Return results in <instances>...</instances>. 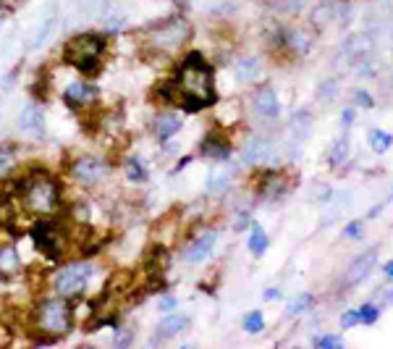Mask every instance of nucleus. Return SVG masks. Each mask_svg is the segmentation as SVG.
<instances>
[{"instance_id": "15", "label": "nucleus", "mask_w": 393, "mask_h": 349, "mask_svg": "<svg viewBox=\"0 0 393 349\" xmlns=\"http://www.w3.org/2000/svg\"><path fill=\"white\" fill-rule=\"evenodd\" d=\"M19 129L29 137H43L45 131V116H43V108L40 105H27L21 113H19Z\"/></svg>"}, {"instance_id": "44", "label": "nucleus", "mask_w": 393, "mask_h": 349, "mask_svg": "<svg viewBox=\"0 0 393 349\" xmlns=\"http://www.w3.org/2000/svg\"><path fill=\"white\" fill-rule=\"evenodd\" d=\"M351 121H354V108H346V111L341 113V124H344V126H349Z\"/></svg>"}, {"instance_id": "45", "label": "nucleus", "mask_w": 393, "mask_h": 349, "mask_svg": "<svg viewBox=\"0 0 393 349\" xmlns=\"http://www.w3.org/2000/svg\"><path fill=\"white\" fill-rule=\"evenodd\" d=\"M278 297H281V291H278V289H267V291H265V300H278Z\"/></svg>"}, {"instance_id": "5", "label": "nucleus", "mask_w": 393, "mask_h": 349, "mask_svg": "<svg viewBox=\"0 0 393 349\" xmlns=\"http://www.w3.org/2000/svg\"><path fill=\"white\" fill-rule=\"evenodd\" d=\"M29 234L34 247L40 249L47 260H60L63 252L69 249V232H66L63 221L45 218L43 216V221H37Z\"/></svg>"}, {"instance_id": "16", "label": "nucleus", "mask_w": 393, "mask_h": 349, "mask_svg": "<svg viewBox=\"0 0 393 349\" xmlns=\"http://www.w3.org/2000/svg\"><path fill=\"white\" fill-rule=\"evenodd\" d=\"M372 50H375V45H372V40H370L367 34H354V37H349V40L344 43V53H346L351 60H357V63L370 58Z\"/></svg>"}, {"instance_id": "36", "label": "nucleus", "mask_w": 393, "mask_h": 349, "mask_svg": "<svg viewBox=\"0 0 393 349\" xmlns=\"http://www.w3.org/2000/svg\"><path fill=\"white\" fill-rule=\"evenodd\" d=\"M312 344L315 347H322V349H338V347H344V339L341 336H315L312 339Z\"/></svg>"}, {"instance_id": "12", "label": "nucleus", "mask_w": 393, "mask_h": 349, "mask_svg": "<svg viewBox=\"0 0 393 349\" xmlns=\"http://www.w3.org/2000/svg\"><path fill=\"white\" fill-rule=\"evenodd\" d=\"M270 158H273V142L267 137H249L241 147V160L249 166H257V163H265Z\"/></svg>"}, {"instance_id": "8", "label": "nucleus", "mask_w": 393, "mask_h": 349, "mask_svg": "<svg viewBox=\"0 0 393 349\" xmlns=\"http://www.w3.org/2000/svg\"><path fill=\"white\" fill-rule=\"evenodd\" d=\"M108 174H110L108 160L95 158V155H84V158H79L71 166V179L76 181V184H84V187H95V184H100Z\"/></svg>"}, {"instance_id": "47", "label": "nucleus", "mask_w": 393, "mask_h": 349, "mask_svg": "<svg viewBox=\"0 0 393 349\" xmlns=\"http://www.w3.org/2000/svg\"><path fill=\"white\" fill-rule=\"evenodd\" d=\"M171 3H176V5H187V0H171Z\"/></svg>"}, {"instance_id": "33", "label": "nucleus", "mask_w": 393, "mask_h": 349, "mask_svg": "<svg viewBox=\"0 0 393 349\" xmlns=\"http://www.w3.org/2000/svg\"><path fill=\"white\" fill-rule=\"evenodd\" d=\"M82 8L87 16H105L108 14V0H82Z\"/></svg>"}, {"instance_id": "43", "label": "nucleus", "mask_w": 393, "mask_h": 349, "mask_svg": "<svg viewBox=\"0 0 393 349\" xmlns=\"http://www.w3.org/2000/svg\"><path fill=\"white\" fill-rule=\"evenodd\" d=\"M158 310H160V313H174V310H176V297H174V294H165V297L160 300V307H158Z\"/></svg>"}, {"instance_id": "38", "label": "nucleus", "mask_w": 393, "mask_h": 349, "mask_svg": "<svg viewBox=\"0 0 393 349\" xmlns=\"http://www.w3.org/2000/svg\"><path fill=\"white\" fill-rule=\"evenodd\" d=\"M249 223H252V216H249L247 210H241V213H236V218H233V229H236V232H244V229H249Z\"/></svg>"}, {"instance_id": "7", "label": "nucleus", "mask_w": 393, "mask_h": 349, "mask_svg": "<svg viewBox=\"0 0 393 349\" xmlns=\"http://www.w3.org/2000/svg\"><path fill=\"white\" fill-rule=\"evenodd\" d=\"M95 276V265L92 262H69V265H63L58 273L53 276V289L58 291L60 297H76V294H82V291L87 289V284L92 281Z\"/></svg>"}, {"instance_id": "34", "label": "nucleus", "mask_w": 393, "mask_h": 349, "mask_svg": "<svg viewBox=\"0 0 393 349\" xmlns=\"http://www.w3.org/2000/svg\"><path fill=\"white\" fill-rule=\"evenodd\" d=\"M380 318V307L378 305H362L359 307V323L364 326H372V323H378Z\"/></svg>"}, {"instance_id": "20", "label": "nucleus", "mask_w": 393, "mask_h": 349, "mask_svg": "<svg viewBox=\"0 0 393 349\" xmlns=\"http://www.w3.org/2000/svg\"><path fill=\"white\" fill-rule=\"evenodd\" d=\"M283 192H286V181H283V176L276 174V171L262 174V181H260L262 197H267V200H278Z\"/></svg>"}, {"instance_id": "1", "label": "nucleus", "mask_w": 393, "mask_h": 349, "mask_svg": "<svg viewBox=\"0 0 393 349\" xmlns=\"http://www.w3.org/2000/svg\"><path fill=\"white\" fill-rule=\"evenodd\" d=\"M171 92H174V100L181 102V108L189 113L215 102V76H213V66L202 58V53H189L178 63L171 82Z\"/></svg>"}, {"instance_id": "46", "label": "nucleus", "mask_w": 393, "mask_h": 349, "mask_svg": "<svg viewBox=\"0 0 393 349\" xmlns=\"http://www.w3.org/2000/svg\"><path fill=\"white\" fill-rule=\"evenodd\" d=\"M383 271H385V276H391V278H393V260H391V262H385V265H383Z\"/></svg>"}, {"instance_id": "41", "label": "nucleus", "mask_w": 393, "mask_h": 349, "mask_svg": "<svg viewBox=\"0 0 393 349\" xmlns=\"http://www.w3.org/2000/svg\"><path fill=\"white\" fill-rule=\"evenodd\" d=\"M364 232V226H362V221H351L349 226L344 229V236H349V239H359Z\"/></svg>"}, {"instance_id": "31", "label": "nucleus", "mask_w": 393, "mask_h": 349, "mask_svg": "<svg viewBox=\"0 0 393 349\" xmlns=\"http://www.w3.org/2000/svg\"><path fill=\"white\" fill-rule=\"evenodd\" d=\"M262 328H265V318H262L260 310H252L247 318H244V331L247 334H260Z\"/></svg>"}, {"instance_id": "3", "label": "nucleus", "mask_w": 393, "mask_h": 349, "mask_svg": "<svg viewBox=\"0 0 393 349\" xmlns=\"http://www.w3.org/2000/svg\"><path fill=\"white\" fill-rule=\"evenodd\" d=\"M102 56H105V37L100 34H76L69 43L63 45V58L71 63L73 69L84 76H92L97 74L102 63Z\"/></svg>"}, {"instance_id": "23", "label": "nucleus", "mask_w": 393, "mask_h": 349, "mask_svg": "<svg viewBox=\"0 0 393 349\" xmlns=\"http://www.w3.org/2000/svg\"><path fill=\"white\" fill-rule=\"evenodd\" d=\"M283 43H286L289 53H294V56H307L309 53V37H307L305 32L299 30L283 32Z\"/></svg>"}, {"instance_id": "21", "label": "nucleus", "mask_w": 393, "mask_h": 349, "mask_svg": "<svg viewBox=\"0 0 393 349\" xmlns=\"http://www.w3.org/2000/svg\"><path fill=\"white\" fill-rule=\"evenodd\" d=\"M262 66H260V58H254V56H241V58H236V76L241 79V82H254L257 76H260Z\"/></svg>"}, {"instance_id": "39", "label": "nucleus", "mask_w": 393, "mask_h": 349, "mask_svg": "<svg viewBox=\"0 0 393 349\" xmlns=\"http://www.w3.org/2000/svg\"><path fill=\"white\" fill-rule=\"evenodd\" d=\"M359 323V310H349L341 315V328H354Z\"/></svg>"}, {"instance_id": "30", "label": "nucleus", "mask_w": 393, "mask_h": 349, "mask_svg": "<svg viewBox=\"0 0 393 349\" xmlns=\"http://www.w3.org/2000/svg\"><path fill=\"white\" fill-rule=\"evenodd\" d=\"M102 24H105V32H110V34H118V32L126 30V16L118 14V11H110V14L102 16Z\"/></svg>"}, {"instance_id": "13", "label": "nucleus", "mask_w": 393, "mask_h": 349, "mask_svg": "<svg viewBox=\"0 0 393 349\" xmlns=\"http://www.w3.org/2000/svg\"><path fill=\"white\" fill-rule=\"evenodd\" d=\"M254 113H257L262 121H276L278 113H281V102H278L276 89L260 87L254 92Z\"/></svg>"}, {"instance_id": "32", "label": "nucleus", "mask_w": 393, "mask_h": 349, "mask_svg": "<svg viewBox=\"0 0 393 349\" xmlns=\"http://www.w3.org/2000/svg\"><path fill=\"white\" fill-rule=\"evenodd\" d=\"M56 24H58L56 19H47V21H45L43 27L37 30V34H34V40H32V47H40V45H43V43H47V37L53 34V30H56Z\"/></svg>"}, {"instance_id": "22", "label": "nucleus", "mask_w": 393, "mask_h": 349, "mask_svg": "<svg viewBox=\"0 0 393 349\" xmlns=\"http://www.w3.org/2000/svg\"><path fill=\"white\" fill-rule=\"evenodd\" d=\"M178 129H181V118L174 116V113H163V116L155 121V137H158L160 142L171 139Z\"/></svg>"}, {"instance_id": "40", "label": "nucleus", "mask_w": 393, "mask_h": 349, "mask_svg": "<svg viewBox=\"0 0 393 349\" xmlns=\"http://www.w3.org/2000/svg\"><path fill=\"white\" fill-rule=\"evenodd\" d=\"M354 102H357V105H362V108H372V105H375L372 95H370V92H364V89H357V92H354Z\"/></svg>"}, {"instance_id": "2", "label": "nucleus", "mask_w": 393, "mask_h": 349, "mask_svg": "<svg viewBox=\"0 0 393 349\" xmlns=\"http://www.w3.org/2000/svg\"><path fill=\"white\" fill-rule=\"evenodd\" d=\"M19 203L21 207L32 213V216H53L60 210V187L53 176L43 174H29L21 187H19Z\"/></svg>"}, {"instance_id": "25", "label": "nucleus", "mask_w": 393, "mask_h": 349, "mask_svg": "<svg viewBox=\"0 0 393 349\" xmlns=\"http://www.w3.org/2000/svg\"><path fill=\"white\" fill-rule=\"evenodd\" d=\"M270 245V239H267V234L262 229L260 223H254L252 221V234H249V252L254 255V258H262L265 255V249Z\"/></svg>"}, {"instance_id": "27", "label": "nucleus", "mask_w": 393, "mask_h": 349, "mask_svg": "<svg viewBox=\"0 0 393 349\" xmlns=\"http://www.w3.org/2000/svg\"><path fill=\"white\" fill-rule=\"evenodd\" d=\"M349 137H346V134H341V137H338V139H335L333 142V147H331V155H328V160H331V166H341V163H344V160L349 158Z\"/></svg>"}, {"instance_id": "18", "label": "nucleus", "mask_w": 393, "mask_h": 349, "mask_svg": "<svg viewBox=\"0 0 393 349\" xmlns=\"http://www.w3.org/2000/svg\"><path fill=\"white\" fill-rule=\"evenodd\" d=\"M21 271V258L14 245H0V278H14Z\"/></svg>"}, {"instance_id": "24", "label": "nucleus", "mask_w": 393, "mask_h": 349, "mask_svg": "<svg viewBox=\"0 0 393 349\" xmlns=\"http://www.w3.org/2000/svg\"><path fill=\"white\" fill-rule=\"evenodd\" d=\"M228 187H231V171H226V168H215L213 174L207 176V194L220 197Z\"/></svg>"}, {"instance_id": "14", "label": "nucleus", "mask_w": 393, "mask_h": 349, "mask_svg": "<svg viewBox=\"0 0 393 349\" xmlns=\"http://www.w3.org/2000/svg\"><path fill=\"white\" fill-rule=\"evenodd\" d=\"M307 134H309V111H296L286 126V145L294 147L296 145V153L305 145Z\"/></svg>"}, {"instance_id": "17", "label": "nucleus", "mask_w": 393, "mask_h": 349, "mask_svg": "<svg viewBox=\"0 0 393 349\" xmlns=\"http://www.w3.org/2000/svg\"><path fill=\"white\" fill-rule=\"evenodd\" d=\"M189 326V318L187 315H168L165 320H160L158 323V328H155V341H168V339H174V336H178L184 328Z\"/></svg>"}, {"instance_id": "10", "label": "nucleus", "mask_w": 393, "mask_h": 349, "mask_svg": "<svg viewBox=\"0 0 393 349\" xmlns=\"http://www.w3.org/2000/svg\"><path fill=\"white\" fill-rule=\"evenodd\" d=\"M215 242H218V232L215 229H207L200 236H194L189 245L184 247V260L189 262H202L210 258V252L215 249Z\"/></svg>"}, {"instance_id": "35", "label": "nucleus", "mask_w": 393, "mask_h": 349, "mask_svg": "<svg viewBox=\"0 0 393 349\" xmlns=\"http://www.w3.org/2000/svg\"><path fill=\"white\" fill-rule=\"evenodd\" d=\"M309 305H312V294H307V291H305V294H299L291 305H289V310H286V313H289V315H299V313H305Z\"/></svg>"}, {"instance_id": "42", "label": "nucleus", "mask_w": 393, "mask_h": 349, "mask_svg": "<svg viewBox=\"0 0 393 349\" xmlns=\"http://www.w3.org/2000/svg\"><path fill=\"white\" fill-rule=\"evenodd\" d=\"M273 3H276L278 8L289 11V14H291V11H299V8L305 5V0H273Z\"/></svg>"}, {"instance_id": "37", "label": "nucleus", "mask_w": 393, "mask_h": 349, "mask_svg": "<svg viewBox=\"0 0 393 349\" xmlns=\"http://www.w3.org/2000/svg\"><path fill=\"white\" fill-rule=\"evenodd\" d=\"M131 341H134L131 328H116V347H129Z\"/></svg>"}, {"instance_id": "4", "label": "nucleus", "mask_w": 393, "mask_h": 349, "mask_svg": "<svg viewBox=\"0 0 393 349\" xmlns=\"http://www.w3.org/2000/svg\"><path fill=\"white\" fill-rule=\"evenodd\" d=\"M73 313L66 297H45L34 307V328L47 339H58L71 331Z\"/></svg>"}, {"instance_id": "9", "label": "nucleus", "mask_w": 393, "mask_h": 349, "mask_svg": "<svg viewBox=\"0 0 393 349\" xmlns=\"http://www.w3.org/2000/svg\"><path fill=\"white\" fill-rule=\"evenodd\" d=\"M63 100L69 102L71 108L87 111L92 105H97V100H100V89L95 87V85H89V82H84V79H79V82H71V85L66 87Z\"/></svg>"}, {"instance_id": "26", "label": "nucleus", "mask_w": 393, "mask_h": 349, "mask_svg": "<svg viewBox=\"0 0 393 349\" xmlns=\"http://www.w3.org/2000/svg\"><path fill=\"white\" fill-rule=\"evenodd\" d=\"M123 171H126V179H129V181H136V184L147 181V176H150L142 158H126L123 160Z\"/></svg>"}, {"instance_id": "19", "label": "nucleus", "mask_w": 393, "mask_h": 349, "mask_svg": "<svg viewBox=\"0 0 393 349\" xmlns=\"http://www.w3.org/2000/svg\"><path fill=\"white\" fill-rule=\"evenodd\" d=\"M200 150H202V155H207L210 160H226L231 155V145L223 142V137H218V134H207Z\"/></svg>"}, {"instance_id": "11", "label": "nucleus", "mask_w": 393, "mask_h": 349, "mask_svg": "<svg viewBox=\"0 0 393 349\" xmlns=\"http://www.w3.org/2000/svg\"><path fill=\"white\" fill-rule=\"evenodd\" d=\"M375 262H378V249L372 247V249H367V252H362L357 260H351L349 271H346V276H344V284H346V286L362 284L364 278L372 273Z\"/></svg>"}, {"instance_id": "6", "label": "nucleus", "mask_w": 393, "mask_h": 349, "mask_svg": "<svg viewBox=\"0 0 393 349\" xmlns=\"http://www.w3.org/2000/svg\"><path fill=\"white\" fill-rule=\"evenodd\" d=\"M189 37H191L189 21H184L181 16H174V19L158 24L155 30L147 32V45H150L152 50H158V53H174V50H178Z\"/></svg>"}, {"instance_id": "29", "label": "nucleus", "mask_w": 393, "mask_h": 349, "mask_svg": "<svg viewBox=\"0 0 393 349\" xmlns=\"http://www.w3.org/2000/svg\"><path fill=\"white\" fill-rule=\"evenodd\" d=\"M16 166V147L0 145V176H8Z\"/></svg>"}, {"instance_id": "28", "label": "nucleus", "mask_w": 393, "mask_h": 349, "mask_svg": "<svg viewBox=\"0 0 393 349\" xmlns=\"http://www.w3.org/2000/svg\"><path fill=\"white\" fill-rule=\"evenodd\" d=\"M367 139H370V147H372L375 153H385V150L393 145V137L383 129H372L367 134Z\"/></svg>"}]
</instances>
